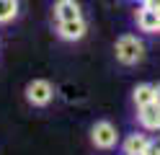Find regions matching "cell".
<instances>
[{
  "label": "cell",
  "instance_id": "4fadbf2b",
  "mask_svg": "<svg viewBox=\"0 0 160 155\" xmlns=\"http://www.w3.org/2000/svg\"><path fill=\"white\" fill-rule=\"evenodd\" d=\"M155 103H158V106H160V83H158V85H155Z\"/></svg>",
  "mask_w": 160,
  "mask_h": 155
},
{
  "label": "cell",
  "instance_id": "3957f363",
  "mask_svg": "<svg viewBox=\"0 0 160 155\" xmlns=\"http://www.w3.org/2000/svg\"><path fill=\"white\" fill-rule=\"evenodd\" d=\"M26 101L31 103V106H36V109L49 106V103L54 101V85H52L49 80H44V78L31 80V83L26 85Z\"/></svg>",
  "mask_w": 160,
  "mask_h": 155
},
{
  "label": "cell",
  "instance_id": "6da1fadb",
  "mask_svg": "<svg viewBox=\"0 0 160 155\" xmlns=\"http://www.w3.org/2000/svg\"><path fill=\"white\" fill-rule=\"evenodd\" d=\"M114 54H116V62L124 67H134L145 59V44L142 39H137L134 34H122L114 44Z\"/></svg>",
  "mask_w": 160,
  "mask_h": 155
},
{
  "label": "cell",
  "instance_id": "8fae6325",
  "mask_svg": "<svg viewBox=\"0 0 160 155\" xmlns=\"http://www.w3.org/2000/svg\"><path fill=\"white\" fill-rule=\"evenodd\" d=\"M142 155H160V142H155V140H150V145L145 147V152Z\"/></svg>",
  "mask_w": 160,
  "mask_h": 155
},
{
  "label": "cell",
  "instance_id": "9c48e42d",
  "mask_svg": "<svg viewBox=\"0 0 160 155\" xmlns=\"http://www.w3.org/2000/svg\"><path fill=\"white\" fill-rule=\"evenodd\" d=\"M132 101H134V106H147V103H152L155 101V85L152 83H139V85H134L132 90Z\"/></svg>",
  "mask_w": 160,
  "mask_h": 155
},
{
  "label": "cell",
  "instance_id": "ba28073f",
  "mask_svg": "<svg viewBox=\"0 0 160 155\" xmlns=\"http://www.w3.org/2000/svg\"><path fill=\"white\" fill-rule=\"evenodd\" d=\"M147 145H150V137H147L145 132H132V134L122 142V152H124V155H142Z\"/></svg>",
  "mask_w": 160,
  "mask_h": 155
},
{
  "label": "cell",
  "instance_id": "7a4b0ae2",
  "mask_svg": "<svg viewBox=\"0 0 160 155\" xmlns=\"http://www.w3.org/2000/svg\"><path fill=\"white\" fill-rule=\"evenodd\" d=\"M91 142H93L96 150H114L119 145V132L111 121L101 119L91 127Z\"/></svg>",
  "mask_w": 160,
  "mask_h": 155
},
{
  "label": "cell",
  "instance_id": "5b68a950",
  "mask_svg": "<svg viewBox=\"0 0 160 155\" xmlns=\"http://www.w3.org/2000/svg\"><path fill=\"white\" fill-rule=\"evenodd\" d=\"M137 121L147 132H160V106L155 101L147 103V106H139L137 109Z\"/></svg>",
  "mask_w": 160,
  "mask_h": 155
},
{
  "label": "cell",
  "instance_id": "277c9868",
  "mask_svg": "<svg viewBox=\"0 0 160 155\" xmlns=\"http://www.w3.org/2000/svg\"><path fill=\"white\" fill-rule=\"evenodd\" d=\"M88 34V21L80 16L72 21H57V36L62 41H80Z\"/></svg>",
  "mask_w": 160,
  "mask_h": 155
},
{
  "label": "cell",
  "instance_id": "30bf717a",
  "mask_svg": "<svg viewBox=\"0 0 160 155\" xmlns=\"http://www.w3.org/2000/svg\"><path fill=\"white\" fill-rule=\"evenodd\" d=\"M18 10H21V3H18V0H0V26L16 21Z\"/></svg>",
  "mask_w": 160,
  "mask_h": 155
},
{
  "label": "cell",
  "instance_id": "8992f818",
  "mask_svg": "<svg viewBox=\"0 0 160 155\" xmlns=\"http://www.w3.org/2000/svg\"><path fill=\"white\" fill-rule=\"evenodd\" d=\"M134 21H137V28L145 31V34H158V21H160V13L150 5H139L137 13H134Z\"/></svg>",
  "mask_w": 160,
  "mask_h": 155
},
{
  "label": "cell",
  "instance_id": "52a82bcc",
  "mask_svg": "<svg viewBox=\"0 0 160 155\" xmlns=\"http://www.w3.org/2000/svg\"><path fill=\"white\" fill-rule=\"evenodd\" d=\"M83 16V8H80L78 0H54V18L57 21H72Z\"/></svg>",
  "mask_w": 160,
  "mask_h": 155
},
{
  "label": "cell",
  "instance_id": "7c38bea8",
  "mask_svg": "<svg viewBox=\"0 0 160 155\" xmlns=\"http://www.w3.org/2000/svg\"><path fill=\"white\" fill-rule=\"evenodd\" d=\"M142 5H150V8L160 10V0H142Z\"/></svg>",
  "mask_w": 160,
  "mask_h": 155
},
{
  "label": "cell",
  "instance_id": "5bb4252c",
  "mask_svg": "<svg viewBox=\"0 0 160 155\" xmlns=\"http://www.w3.org/2000/svg\"><path fill=\"white\" fill-rule=\"evenodd\" d=\"M158 13H160V10H158ZM158 34H160V21H158Z\"/></svg>",
  "mask_w": 160,
  "mask_h": 155
}]
</instances>
